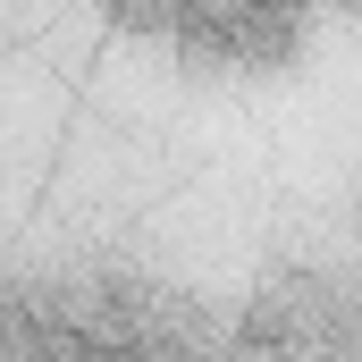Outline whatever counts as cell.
Segmentation results:
<instances>
[{
    "mask_svg": "<svg viewBox=\"0 0 362 362\" xmlns=\"http://www.w3.org/2000/svg\"><path fill=\"white\" fill-rule=\"evenodd\" d=\"M144 25L177 34L185 51H202V59H236V68H270V59L295 51V34H303V17H286V8H236V0L160 8V17H144Z\"/></svg>",
    "mask_w": 362,
    "mask_h": 362,
    "instance_id": "6da1fadb",
    "label": "cell"
}]
</instances>
